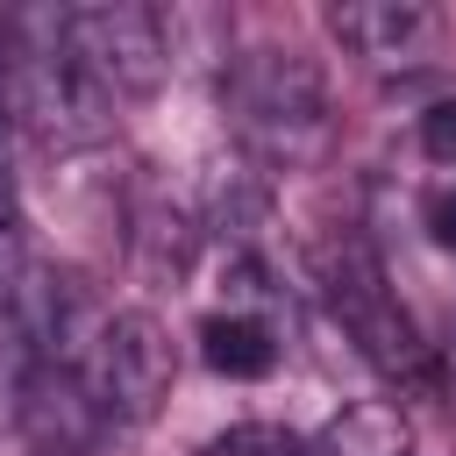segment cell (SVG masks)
<instances>
[{
  "label": "cell",
  "mask_w": 456,
  "mask_h": 456,
  "mask_svg": "<svg viewBox=\"0 0 456 456\" xmlns=\"http://www.w3.org/2000/svg\"><path fill=\"white\" fill-rule=\"evenodd\" d=\"M200 363L221 370V378H271L278 370V328L249 306L207 314L200 321Z\"/></svg>",
  "instance_id": "cell-8"
},
{
  "label": "cell",
  "mask_w": 456,
  "mask_h": 456,
  "mask_svg": "<svg viewBox=\"0 0 456 456\" xmlns=\"http://www.w3.org/2000/svg\"><path fill=\"white\" fill-rule=\"evenodd\" d=\"M64 50L100 78L107 100H128V93H157V78L171 71V28L157 7H135V0H100V7H57L50 14Z\"/></svg>",
  "instance_id": "cell-4"
},
{
  "label": "cell",
  "mask_w": 456,
  "mask_h": 456,
  "mask_svg": "<svg viewBox=\"0 0 456 456\" xmlns=\"http://www.w3.org/2000/svg\"><path fill=\"white\" fill-rule=\"evenodd\" d=\"M420 150H428L435 164H456V100H435V107L420 114Z\"/></svg>",
  "instance_id": "cell-10"
},
{
  "label": "cell",
  "mask_w": 456,
  "mask_h": 456,
  "mask_svg": "<svg viewBox=\"0 0 456 456\" xmlns=\"http://www.w3.org/2000/svg\"><path fill=\"white\" fill-rule=\"evenodd\" d=\"M420 228H428L435 249H456V185H435L420 200Z\"/></svg>",
  "instance_id": "cell-11"
},
{
  "label": "cell",
  "mask_w": 456,
  "mask_h": 456,
  "mask_svg": "<svg viewBox=\"0 0 456 456\" xmlns=\"http://www.w3.org/2000/svg\"><path fill=\"white\" fill-rule=\"evenodd\" d=\"M406 449H413L406 413L385 406V399H356V406H342V413L321 428V442H314V456H406Z\"/></svg>",
  "instance_id": "cell-9"
},
{
  "label": "cell",
  "mask_w": 456,
  "mask_h": 456,
  "mask_svg": "<svg viewBox=\"0 0 456 456\" xmlns=\"http://www.w3.org/2000/svg\"><path fill=\"white\" fill-rule=\"evenodd\" d=\"M328 28H335V43H342L349 57L392 71V64H420V57L435 50L442 14L420 7V0H356V7H335Z\"/></svg>",
  "instance_id": "cell-7"
},
{
  "label": "cell",
  "mask_w": 456,
  "mask_h": 456,
  "mask_svg": "<svg viewBox=\"0 0 456 456\" xmlns=\"http://www.w3.org/2000/svg\"><path fill=\"white\" fill-rule=\"evenodd\" d=\"M14 413H21V435H28L36 456H93V449L114 435L107 413L93 406V392H86V378H78L71 356L28 363V370L14 378Z\"/></svg>",
  "instance_id": "cell-6"
},
{
  "label": "cell",
  "mask_w": 456,
  "mask_h": 456,
  "mask_svg": "<svg viewBox=\"0 0 456 456\" xmlns=\"http://www.w3.org/2000/svg\"><path fill=\"white\" fill-rule=\"evenodd\" d=\"M14 114L50 150H78V142H100L114 128V100L64 50V36H57L50 14H36L28 28H14Z\"/></svg>",
  "instance_id": "cell-2"
},
{
  "label": "cell",
  "mask_w": 456,
  "mask_h": 456,
  "mask_svg": "<svg viewBox=\"0 0 456 456\" xmlns=\"http://www.w3.org/2000/svg\"><path fill=\"white\" fill-rule=\"evenodd\" d=\"M71 363H78L93 406L107 413V428H142L171 399V342L150 314H93Z\"/></svg>",
  "instance_id": "cell-3"
},
{
  "label": "cell",
  "mask_w": 456,
  "mask_h": 456,
  "mask_svg": "<svg viewBox=\"0 0 456 456\" xmlns=\"http://www.w3.org/2000/svg\"><path fill=\"white\" fill-rule=\"evenodd\" d=\"M328 306H335V321L349 328V342H356L378 370H392V378L420 370V335H413L406 306L392 299L385 264H378L363 242H342V249L328 256Z\"/></svg>",
  "instance_id": "cell-5"
},
{
  "label": "cell",
  "mask_w": 456,
  "mask_h": 456,
  "mask_svg": "<svg viewBox=\"0 0 456 456\" xmlns=\"http://www.w3.org/2000/svg\"><path fill=\"white\" fill-rule=\"evenodd\" d=\"M221 100L242 150L264 164H306L328 142V86L299 50H242L221 71Z\"/></svg>",
  "instance_id": "cell-1"
},
{
  "label": "cell",
  "mask_w": 456,
  "mask_h": 456,
  "mask_svg": "<svg viewBox=\"0 0 456 456\" xmlns=\"http://www.w3.org/2000/svg\"><path fill=\"white\" fill-rule=\"evenodd\" d=\"M21 235V185H14V164H7V128H0V242Z\"/></svg>",
  "instance_id": "cell-12"
}]
</instances>
